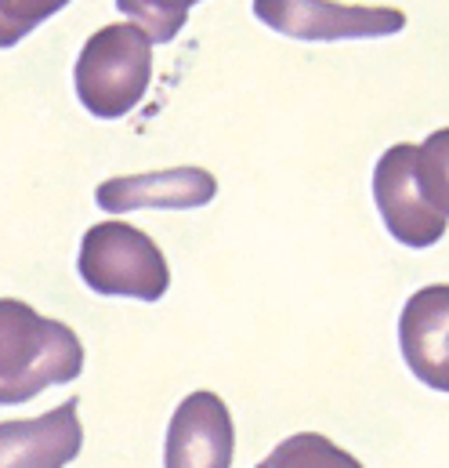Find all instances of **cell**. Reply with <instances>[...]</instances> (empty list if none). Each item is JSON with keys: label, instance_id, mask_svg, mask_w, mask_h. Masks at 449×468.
<instances>
[{"label": "cell", "instance_id": "obj_1", "mask_svg": "<svg viewBox=\"0 0 449 468\" xmlns=\"http://www.w3.org/2000/svg\"><path fill=\"white\" fill-rule=\"evenodd\" d=\"M449 131H432L421 145L399 142L373 167V200L384 229L402 247H435L449 226L446 193Z\"/></svg>", "mask_w": 449, "mask_h": 468}, {"label": "cell", "instance_id": "obj_2", "mask_svg": "<svg viewBox=\"0 0 449 468\" xmlns=\"http://www.w3.org/2000/svg\"><path fill=\"white\" fill-rule=\"evenodd\" d=\"M84 370V346L62 320L40 316L18 298H0V407L69 385Z\"/></svg>", "mask_w": 449, "mask_h": 468}, {"label": "cell", "instance_id": "obj_3", "mask_svg": "<svg viewBox=\"0 0 449 468\" xmlns=\"http://www.w3.org/2000/svg\"><path fill=\"white\" fill-rule=\"evenodd\" d=\"M149 80L152 40L131 22H112L91 33L73 69L80 106L99 120L127 117L145 99Z\"/></svg>", "mask_w": 449, "mask_h": 468}, {"label": "cell", "instance_id": "obj_4", "mask_svg": "<svg viewBox=\"0 0 449 468\" xmlns=\"http://www.w3.org/2000/svg\"><path fill=\"white\" fill-rule=\"evenodd\" d=\"M77 269L102 298L160 302L171 287V269L156 239L127 222H99L84 233Z\"/></svg>", "mask_w": 449, "mask_h": 468}, {"label": "cell", "instance_id": "obj_5", "mask_svg": "<svg viewBox=\"0 0 449 468\" xmlns=\"http://www.w3.org/2000/svg\"><path fill=\"white\" fill-rule=\"evenodd\" d=\"M254 15L294 40H362L392 37L406 26L399 7L337 4V0H254Z\"/></svg>", "mask_w": 449, "mask_h": 468}, {"label": "cell", "instance_id": "obj_6", "mask_svg": "<svg viewBox=\"0 0 449 468\" xmlns=\"http://www.w3.org/2000/svg\"><path fill=\"white\" fill-rule=\"evenodd\" d=\"M235 454V425L218 392H189L163 443V468H232Z\"/></svg>", "mask_w": 449, "mask_h": 468}, {"label": "cell", "instance_id": "obj_7", "mask_svg": "<svg viewBox=\"0 0 449 468\" xmlns=\"http://www.w3.org/2000/svg\"><path fill=\"white\" fill-rule=\"evenodd\" d=\"M218 197V178L204 167H167L149 175H120L95 189V200L110 215L127 211H193Z\"/></svg>", "mask_w": 449, "mask_h": 468}, {"label": "cell", "instance_id": "obj_8", "mask_svg": "<svg viewBox=\"0 0 449 468\" xmlns=\"http://www.w3.org/2000/svg\"><path fill=\"white\" fill-rule=\"evenodd\" d=\"M80 399L69 396L55 410L22 421H0V468H66L84 447L77 418Z\"/></svg>", "mask_w": 449, "mask_h": 468}, {"label": "cell", "instance_id": "obj_9", "mask_svg": "<svg viewBox=\"0 0 449 468\" xmlns=\"http://www.w3.org/2000/svg\"><path fill=\"white\" fill-rule=\"evenodd\" d=\"M399 346L406 367L435 392H449V287L417 291L399 320Z\"/></svg>", "mask_w": 449, "mask_h": 468}, {"label": "cell", "instance_id": "obj_10", "mask_svg": "<svg viewBox=\"0 0 449 468\" xmlns=\"http://www.w3.org/2000/svg\"><path fill=\"white\" fill-rule=\"evenodd\" d=\"M257 468H362L359 458L340 451L334 440L319 432H298L283 440Z\"/></svg>", "mask_w": 449, "mask_h": 468}, {"label": "cell", "instance_id": "obj_11", "mask_svg": "<svg viewBox=\"0 0 449 468\" xmlns=\"http://www.w3.org/2000/svg\"><path fill=\"white\" fill-rule=\"evenodd\" d=\"M200 0H116V7L127 18H134L152 44H171L189 22V11Z\"/></svg>", "mask_w": 449, "mask_h": 468}, {"label": "cell", "instance_id": "obj_12", "mask_svg": "<svg viewBox=\"0 0 449 468\" xmlns=\"http://www.w3.org/2000/svg\"><path fill=\"white\" fill-rule=\"evenodd\" d=\"M62 7L69 0H0V48H15Z\"/></svg>", "mask_w": 449, "mask_h": 468}]
</instances>
